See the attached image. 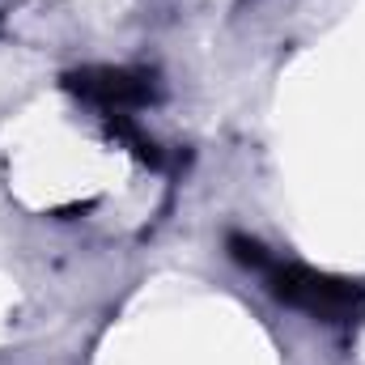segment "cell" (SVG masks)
Instances as JSON below:
<instances>
[{
	"mask_svg": "<svg viewBox=\"0 0 365 365\" xmlns=\"http://www.w3.org/2000/svg\"><path fill=\"white\" fill-rule=\"evenodd\" d=\"M230 255L259 272L264 289L272 293L276 302L293 306V310H306L323 323H353L365 314V289L353 280H340V276L314 272L306 264H293V259H280L272 255L264 242L255 238H242V234H230Z\"/></svg>",
	"mask_w": 365,
	"mask_h": 365,
	"instance_id": "cell-1",
	"label": "cell"
},
{
	"mask_svg": "<svg viewBox=\"0 0 365 365\" xmlns=\"http://www.w3.org/2000/svg\"><path fill=\"white\" fill-rule=\"evenodd\" d=\"M64 90L77 93L81 102H90L98 115H132L140 106L153 102V81L145 73H128V68H77L64 77Z\"/></svg>",
	"mask_w": 365,
	"mask_h": 365,
	"instance_id": "cell-2",
	"label": "cell"
}]
</instances>
